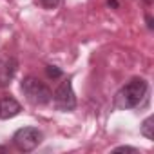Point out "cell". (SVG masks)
Instances as JSON below:
<instances>
[{"mask_svg": "<svg viewBox=\"0 0 154 154\" xmlns=\"http://www.w3.org/2000/svg\"><path fill=\"white\" fill-rule=\"evenodd\" d=\"M147 91H149V85L143 78L136 76V78L129 80L118 93H116V98H114V105L118 109H134L138 107L145 96H147Z\"/></svg>", "mask_w": 154, "mask_h": 154, "instance_id": "obj_1", "label": "cell"}, {"mask_svg": "<svg viewBox=\"0 0 154 154\" xmlns=\"http://www.w3.org/2000/svg\"><path fill=\"white\" fill-rule=\"evenodd\" d=\"M20 89H22L26 100L33 105H45L51 102V96H53L51 89L38 78H35V76H26L22 80Z\"/></svg>", "mask_w": 154, "mask_h": 154, "instance_id": "obj_2", "label": "cell"}, {"mask_svg": "<svg viewBox=\"0 0 154 154\" xmlns=\"http://www.w3.org/2000/svg\"><path fill=\"white\" fill-rule=\"evenodd\" d=\"M42 131L36 127H22L13 134V143L20 152H31L42 143Z\"/></svg>", "mask_w": 154, "mask_h": 154, "instance_id": "obj_3", "label": "cell"}, {"mask_svg": "<svg viewBox=\"0 0 154 154\" xmlns=\"http://www.w3.org/2000/svg\"><path fill=\"white\" fill-rule=\"evenodd\" d=\"M51 100H53L54 107H56L58 111H62V112H71V111L76 109V96H74V91H72L71 78L63 80V82L56 87V91H54V94L51 96Z\"/></svg>", "mask_w": 154, "mask_h": 154, "instance_id": "obj_4", "label": "cell"}, {"mask_svg": "<svg viewBox=\"0 0 154 154\" xmlns=\"http://www.w3.org/2000/svg\"><path fill=\"white\" fill-rule=\"evenodd\" d=\"M18 62L9 53H0V87H8L15 78Z\"/></svg>", "mask_w": 154, "mask_h": 154, "instance_id": "obj_5", "label": "cell"}, {"mask_svg": "<svg viewBox=\"0 0 154 154\" xmlns=\"http://www.w3.org/2000/svg\"><path fill=\"white\" fill-rule=\"evenodd\" d=\"M22 105L13 98V96H4L0 100V120H9L20 114Z\"/></svg>", "mask_w": 154, "mask_h": 154, "instance_id": "obj_6", "label": "cell"}, {"mask_svg": "<svg viewBox=\"0 0 154 154\" xmlns=\"http://www.w3.org/2000/svg\"><path fill=\"white\" fill-rule=\"evenodd\" d=\"M154 118L152 116H149V118H145L143 120V123H141V127H140V132L147 138V140H152L154 138V132H152V129H154Z\"/></svg>", "mask_w": 154, "mask_h": 154, "instance_id": "obj_7", "label": "cell"}, {"mask_svg": "<svg viewBox=\"0 0 154 154\" xmlns=\"http://www.w3.org/2000/svg\"><path fill=\"white\" fill-rule=\"evenodd\" d=\"M45 74L49 76V78L56 80V78H60V76H62V71L56 65H45Z\"/></svg>", "mask_w": 154, "mask_h": 154, "instance_id": "obj_8", "label": "cell"}, {"mask_svg": "<svg viewBox=\"0 0 154 154\" xmlns=\"http://www.w3.org/2000/svg\"><path fill=\"white\" fill-rule=\"evenodd\" d=\"M38 2L45 8V9H54L56 6H60L63 0H38Z\"/></svg>", "mask_w": 154, "mask_h": 154, "instance_id": "obj_9", "label": "cell"}, {"mask_svg": "<svg viewBox=\"0 0 154 154\" xmlns=\"http://www.w3.org/2000/svg\"><path fill=\"white\" fill-rule=\"evenodd\" d=\"M114 152H138L136 147H129V145H122V147H116Z\"/></svg>", "mask_w": 154, "mask_h": 154, "instance_id": "obj_10", "label": "cell"}]
</instances>
